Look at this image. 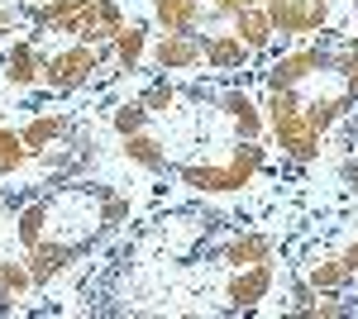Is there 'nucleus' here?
<instances>
[{
	"label": "nucleus",
	"instance_id": "f257e3e1",
	"mask_svg": "<svg viewBox=\"0 0 358 319\" xmlns=\"http://www.w3.org/2000/svg\"><path fill=\"white\" fill-rule=\"evenodd\" d=\"M263 138H239L224 158H210V162H182L177 167V181L192 191H206V195H234V191L253 186V177L263 172Z\"/></svg>",
	"mask_w": 358,
	"mask_h": 319
},
{
	"label": "nucleus",
	"instance_id": "393cba45",
	"mask_svg": "<svg viewBox=\"0 0 358 319\" xmlns=\"http://www.w3.org/2000/svg\"><path fill=\"white\" fill-rule=\"evenodd\" d=\"M120 29H124V10H120L115 0H101V5H96V48L115 43Z\"/></svg>",
	"mask_w": 358,
	"mask_h": 319
},
{
	"label": "nucleus",
	"instance_id": "9d476101",
	"mask_svg": "<svg viewBox=\"0 0 358 319\" xmlns=\"http://www.w3.org/2000/svg\"><path fill=\"white\" fill-rule=\"evenodd\" d=\"M220 114L229 119L234 138H263V129H268V114H263V105H258L248 91H224Z\"/></svg>",
	"mask_w": 358,
	"mask_h": 319
},
{
	"label": "nucleus",
	"instance_id": "9b49d317",
	"mask_svg": "<svg viewBox=\"0 0 358 319\" xmlns=\"http://www.w3.org/2000/svg\"><path fill=\"white\" fill-rule=\"evenodd\" d=\"M273 253H277L273 234H234V239L215 253V262H224V267H253V262H273Z\"/></svg>",
	"mask_w": 358,
	"mask_h": 319
},
{
	"label": "nucleus",
	"instance_id": "4be33fe9",
	"mask_svg": "<svg viewBox=\"0 0 358 319\" xmlns=\"http://www.w3.org/2000/svg\"><path fill=\"white\" fill-rule=\"evenodd\" d=\"M29 158H34V153H29L24 133H20V129H0V181H5V177H15Z\"/></svg>",
	"mask_w": 358,
	"mask_h": 319
},
{
	"label": "nucleus",
	"instance_id": "dca6fc26",
	"mask_svg": "<svg viewBox=\"0 0 358 319\" xmlns=\"http://www.w3.org/2000/svg\"><path fill=\"white\" fill-rule=\"evenodd\" d=\"M229 29L244 38L253 53H263V48L277 38V29H273V20H268V10H263V0H258V5H248V10H239V15L229 20Z\"/></svg>",
	"mask_w": 358,
	"mask_h": 319
},
{
	"label": "nucleus",
	"instance_id": "6ab92c4d",
	"mask_svg": "<svg viewBox=\"0 0 358 319\" xmlns=\"http://www.w3.org/2000/svg\"><path fill=\"white\" fill-rule=\"evenodd\" d=\"M15 234H20V248H34L48 239V200H24L15 214Z\"/></svg>",
	"mask_w": 358,
	"mask_h": 319
},
{
	"label": "nucleus",
	"instance_id": "7ed1b4c3",
	"mask_svg": "<svg viewBox=\"0 0 358 319\" xmlns=\"http://www.w3.org/2000/svg\"><path fill=\"white\" fill-rule=\"evenodd\" d=\"M106 67V53L91 48V43H67V48H53L43 53V86L48 91H77Z\"/></svg>",
	"mask_w": 358,
	"mask_h": 319
},
{
	"label": "nucleus",
	"instance_id": "f03ea898",
	"mask_svg": "<svg viewBox=\"0 0 358 319\" xmlns=\"http://www.w3.org/2000/svg\"><path fill=\"white\" fill-rule=\"evenodd\" d=\"M263 114H268V129H273V143L282 148V158H292V162L320 158L325 133L310 124V114L301 105V91H268L263 96Z\"/></svg>",
	"mask_w": 358,
	"mask_h": 319
},
{
	"label": "nucleus",
	"instance_id": "5701e85b",
	"mask_svg": "<svg viewBox=\"0 0 358 319\" xmlns=\"http://www.w3.org/2000/svg\"><path fill=\"white\" fill-rule=\"evenodd\" d=\"M143 105H148V114L153 119H167V114H177V86L167 77H158V81H148L143 86V96H138Z\"/></svg>",
	"mask_w": 358,
	"mask_h": 319
},
{
	"label": "nucleus",
	"instance_id": "f3484780",
	"mask_svg": "<svg viewBox=\"0 0 358 319\" xmlns=\"http://www.w3.org/2000/svg\"><path fill=\"white\" fill-rule=\"evenodd\" d=\"M115 62L124 67V72H138V62L148 57V29L138 24V20H124V29L115 34Z\"/></svg>",
	"mask_w": 358,
	"mask_h": 319
},
{
	"label": "nucleus",
	"instance_id": "423d86ee",
	"mask_svg": "<svg viewBox=\"0 0 358 319\" xmlns=\"http://www.w3.org/2000/svg\"><path fill=\"white\" fill-rule=\"evenodd\" d=\"M153 72H192L206 62V34H163L153 48H148Z\"/></svg>",
	"mask_w": 358,
	"mask_h": 319
},
{
	"label": "nucleus",
	"instance_id": "6e6552de",
	"mask_svg": "<svg viewBox=\"0 0 358 319\" xmlns=\"http://www.w3.org/2000/svg\"><path fill=\"white\" fill-rule=\"evenodd\" d=\"M82 253H86V248H77V243L43 239V243H34V248H24V267H29V276H34V286H48V281L62 276Z\"/></svg>",
	"mask_w": 358,
	"mask_h": 319
},
{
	"label": "nucleus",
	"instance_id": "ddd939ff",
	"mask_svg": "<svg viewBox=\"0 0 358 319\" xmlns=\"http://www.w3.org/2000/svg\"><path fill=\"white\" fill-rule=\"evenodd\" d=\"M248 57H253V48H248L234 29H224V34H210V38H206V67H210V72H239Z\"/></svg>",
	"mask_w": 358,
	"mask_h": 319
},
{
	"label": "nucleus",
	"instance_id": "aec40b11",
	"mask_svg": "<svg viewBox=\"0 0 358 319\" xmlns=\"http://www.w3.org/2000/svg\"><path fill=\"white\" fill-rule=\"evenodd\" d=\"M330 62H334V72L344 77V86L354 91V101H358V38L354 34H334L330 38Z\"/></svg>",
	"mask_w": 358,
	"mask_h": 319
},
{
	"label": "nucleus",
	"instance_id": "1a4fd4ad",
	"mask_svg": "<svg viewBox=\"0 0 358 319\" xmlns=\"http://www.w3.org/2000/svg\"><path fill=\"white\" fill-rule=\"evenodd\" d=\"M5 81L10 86H20V91H29V86H43V53H38V38L29 34V38H15L10 48H5Z\"/></svg>",
	"mask_w": 358,
	"mask_h": 319
},
{
	"label": "nucleus",
	"instance_id": "4468645a",
	"mask_svg": "<svg viewBox=\"0 0 358 319\" xmlns=\"http://www.w3.org/2000/svg\"><path fill=\"white\" fill-rule=\"evenodd\" d=\"M153 20L163 24V34H201L206 29L201 0H153Z\"/></svg>",
	"mask_w": 358,
	"mask_h": 319
},
{
	"label": "nucleus",
	"instance_id": "39448f33",
	"mask_svg": "<svg viewBox=\"0 0 358 319\" xmlns=\"http://www.w3.org/2000/svg\"><path fill=\"white\" fill-rule=\"evenodd\" d=\"M263 10L282 38L325 34V24H330V0H263Z\"/></svg>",
	"mask_w": 358,
	"mask_h": 319
},
{
	"label": "nucleus",
	"instance_id": "f8f14e48",
	"mask_svg": "<svg viewBox=\"0 0 358 319\" xmlns=\"http://www.w3.org/2000/svg\"><path fill=\"white\" fill-rule=\"evenodd\" d=\"M20 133H24L29 153H34V158H43L57 138H67V133H72V114H62V110H43V114H34Z\"/></svg>",
	"mask_w": 358,
	"mask_h": 319
},
{
	"label": "nucleus",
	"instance_id": "20e7f679",
	"mask_svg": "<svg viewBox=\"0 0 358 319\" xmlns=\"http://www.w3.org/2000/svg\"><path fill=\"white\" fill-rule=\"evenodd\" d=\"M334 62H330V38L320 43V48H296V53H282L263 72V86L268 91H301L306 81H315L320 72H330Z\"/></svg>",
	"mask_w": 358,
	"mask_h": 319
},
{
	"label": "nucleus",
	"instance_id": "a211bd4d",
	"mask_svg": "<svg viewBox=\"0 0 358 319\" xmlns=\"http://www.w3.org/2000/svg\"><path fill=\"white\" fill-rule=\"evenodd\" d=\"M124 158L134 162V167H143V172H163V167H167V148L148 129H138V133L124 138Z\"/></svg>",
	"mask_w": 358,
	"mask_h": 319
},
{
	"label": "nucleus",
	"instance_id": "bb28decb",
	"mask_svg": "<svg viewBox=\"0 0 358 319\" xmlns=\"http://www.w3.org/2000/svg\"><path fill=\"white\" fill-rule=\"evenodd\" d=\"M339 258H344V267H349V272H354V276H358V239L349 243V248H344V253H339Z\"/></svg>",
	"mask_w": 358,
	"mask_h": 319
},
{
	"label": "nucleus",
	"instance_id": "a878e982",
	"mask_svg": "<svg viewBox=\"0 0 358 319\" xmlns=\"http://www.w3.org/2000/svg\"><path fill=\"white\" fill-rule=\"evenodd\" d=\"M315 295H320V291H315V286H310L306 276H301V281H292V305H287V310H292V315H310Z\"/></svg>",
	"mask_w": 358,
	"mask_h": 319
},
{
	"label": "nucleus",
	"instance_id": "b1692460",
	"mask_svg": "<svg viewBox=\"0 0 358 319\" xmlns=\"http://www.w3.org/2000/svg\"><path fill=\"white\" fill-rule=\"evenodd\" d=\"M148 105L143 101H124V105H115V114H110V124H115V133L120 138H129V133H138V129H148Z\"/></svg>",
	"mask_w": 358,
	"mask_h": 319
},
{
	"label": "nucleus",
	"instance_id": "0eeeda50",
	"mask_svg": "<svg viewBox=\"0 0 358 319\" xmlns=\"http://www.w3.org/2000/svg\"><path fill=\"white\" fill-rule=\"evenodd\" d=\"M273 262H253V267H234V276L224 281V310L244 315V310H258V300H268L273 291Z\"/></svg>",
	"mask_w": 358,
	"mask_h": 319
},
{
	"label": "nucleus",
	"instance_id": "2eb2a0df",
	"mask_svg": "<svg viewBox=\"0 0 358 319\" xmlns=\"http://www.w3.org/2000/svg\"><path fill=\"white\" fill-rule=\"evenodd\" d=\"M306 281H310L315 291L344 295V291H349V281H354V272L344 267L339 253H320V258H310V262H306Z\"/></svg>",
	"mask_w": 358,
	"mask_h": 319
},
{
	"label": "nucleus",
	"instance_id": "412c9836",
	"mask_svg": "<svg viewBox=\"0 0 358 319\" xmlns=\"http://www.w3.org/2000/svg\"><path fill=\"white\" fill-rule=\"evenodd\" d=\"M34 286V276H29L24 262H10V258H0V315L5 310H15V300Z\"/></svg>",
	"mask_w": 358,
	"mask_h": 319
}]
</instances>
